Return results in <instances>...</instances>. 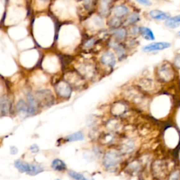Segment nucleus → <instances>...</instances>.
Returning a JSON list of instances; mask_svg holds the SVG:
<instances>
[{
	"instance_id": "f257e3e1",
	"label": "nucleus",
	"mask_w": 180,
	"mask_h": 180,
	"mask_svg": "<svg viewBox=\"0 0 180 180\" xmlns=\"http://www.w3.org/2000/svg\"><path fill=\"white\" fill-rule=\"evenodd\" d=\"M122 154L118 150L110 149L105 153L103 157L102 165L107 171L114 172L122 160Z\"/></svg>"
},
{
	"instance_id": "f03ea898",
	"label": "nucleus",
	"mask_w": 180,
	"mask_h": 180,
	"mask_svg": "<svg viewBox=\"0 0 180 180\" xmlns=\"http://www.w3.org/2000/svg\"><path fill=\"white\" fill-rule=\"evenodd\" d=\"M176 68L173 64L165 61L157 67L155 75L160 82L168 83L173 81L176 77Z\"/></svg>"
},
{
	"instance_id": "7ed1b4c3",
	"label": "nucleus",
	"mask_w": 180,
	"mask_h": 180,
	"mask_svg": "<svg viewBox=\"0 0 180 180\" xmlns=\"http://www.w3.org/2000/svg\"><path fill=\"white\" fill-rule=\"evenodd\" d=\"M14 166L20 173H25L32 176L37 175L44 171V168L41 165L28 163L21 160H16Z\"/></svg>"
},
{
	"instance_id": "20e7f679",
	"label": "nucleus",
	"mask_w": 180,
	"mask_h": 180,
	"mask_svg": "<svg viewBox=\"0 0 180 180\" xmlns=\"http://www.w3.org/2000/svg\"><path fill=\"white\" fill-rule=\"evenodd\" d=\"M168 165L163 160H155L151 164V173L158 179H163L168 175Z\"/></svg>"
},
{
	"instance_id": "39448f33",
	"label": "nucleus",
	"mask_w": 180,
	"mask_h": 180,
	"mask_svg": "<svg viewBox=\"0 0 180 180\" xmlns=\"http://www.w3.org/2000/svg\"><path fill=\"white\" fill-rule=\"evenodd\" d=\"M65 80L72 87L77 90L85 87V80L77 71H70L65 75Z\"/></svg>"
},
{
	"instance_id": "423d86ee",
	"label": "nucleus",
	"mask_w": 180,
	"mask_h": 180,
	"mask_svg": "<svg viewBox=\"0 0 180 180\" xmlns=\"http://www.w3.org/2000/svg\"><path fill=\"white\" fill-rule=\"evenodd\" d=\"M36 99L39 105L48 107L53 105L54 97L49 90H41L36 93Z\"/></svg>"
},
{
	"instance_id": "0eeeda50",
	"label": "nucleus",
	"mask_w": 180,
	"mask_h": 180,
	"mask_svg": "<svg viewBox=\"0 0 180 180\" xmlns=\"http://www.w3.org/2000/svg\"><path fill=\"white\" fill-rule=\"evenodd\" d=\"M123 96L128 101L136 105H141L144 100L141 92L134 87H130L125 90L123 92Z\"/></svg>"
},
{
	"instance_id": "6e6552de",
	"label": "nucleus",
	"mask_w": 180,
	"mask_h": 180,
	"mask_svg": "<svg viewBox=\"0 0 180 180\" xmlns=\"http://www.w3.org/2000/svg\"><path fill=\"white\" fill-rule=\"evenodd\" d=\"M76 69L77 71L85 79H92L96 74L95 67L89 61H83L82 63H80Z\"/></svg>"
},
{
	"instance_id": "1a4fd4ad",
	"label": "nucleus",
	"mask_w": 180,
	"mask_h": 180,
	"mask_svg": "<svg viewBox=\"0 0 180 180\" xmlns=\"http://www.w3.org/2000/svg\"><path fill=\"white\" fill-rule=\"evenodd\" d=\"M55 91L61 99H69L72 95V87L66 80H61L56 83Z\"/></svg>"
},
{
	"instance_id": "9d476101",
	"label": "nucleus",
	"mask_w": 180,
	"mask_h": 180,
	"mask_svg": "<svg viewBox=\"0 0 180 180\" xmlns=\"http://www.w3.org/2000/svg\"><path fill=\"white\" fill-rule=\"evenodd\" d=\"M172 44L168 42H153L142 47V51L146 53L159 52L171 47Z\"/></svg>"
},
{
	"instance_id": "9b49d317",
	"label": "nucleus",
	"mask_w": 180,
	"mask_h": 180,
	"mask_svg": "<svg viewBox=\"0 0 180 180\" xmlns=\"http://www.w3.org/2000/svg\"><path fill=\"white\" fill-rule=\"evenodd\" d=\"M139 87L143 92L149 94H154L159 90V86L153 80L144 78L140 80L139 82Z\"/></svg>"
},
{
	"instance_id": "f8f14e48",
	"label": "nucleus",
	"mask_w": 180,
	"mask_h": 180,
	"mask_svg": "<svg viewBox=\"0 0 180 180\" xmlns=\"http://www.w3.org/2000/svg\"><path fill=\"white\" fill-rule=\"evenodd\" d=\"M100 62L103 66L112 69L116 64V57L111 51H105L100 56Z\"/></svg>"
},
{
	"instance_id": "ddd939ff",
	"label": "nucleus",
	"mask_w": 180,
	"mask_h": 180,
	"mask_svg": "<svg viewBox=\"0 0 180 180\" xmlns=\"http://www.w3.org/2000/svg\"><path fill=\"white\" fill-rule=\"evenodd\" d=\"M135 147L136 144L134 139L127 137L120 141L119 151L123 154H129L134 151Z\"/></svg>"
},
{
	"instance_id": "4468645a",
	"label": "nucleus",
	"mask_w": 180,
	"mask_h": 180,
	"mask_svg": "<svg viewBox=\"0 0 180 180\" xmlns=\"http://www.w3.org/2000/svg\"><path fill=\"white\" fill-rule=\"evenodd\" d=\"M108 44L109 47L114 50L119 60H122L125 58L126 56L125 48L119 41L116 39H111L110 40Z\"/></svg>"
},
{
	"instance_id": "2eb2a0df",
	"label": "nucleus",
	"mask_w": 180,
	"mask_h": 180,
	"mask_svg": "<svg viewBox=\"0 0 180 180\" xmlns=\"http://www.w3.org/2000/svg\"><path fill=\"white\" fill-rule=\"evenodd\" d=\"M111 13L114 17L121 19L130 14V9L125 4H118L113 7Z\"/></svg>"
},
{
	"instance_id": "dca6fc26",
	"label": "nucleus",
	"mask_w": 180,
	"mask_h": 180,
	"mask_svg": "<svg viewBox=\"0 0 180 180\" xmlns=\"http://www.w3.org/2000/svg\"><path fill=\"white\" fill-rule=\"evenodd\" d=\"M99 141L102 145L105 146H109L112 145L117 141V136L115 133L108 132H104L101 134L99 137Z\"/></svg>"
},
{
	"instance_id": "f3484780",
	"label": "nucleus",
	"mask_w": 180,
	"mask_h": 180,
	"mask_svg": "<svg viewBox=\"0 0 180 180\" xmlns=\"http://www.w3.org/2000/svg\"><path fill=\"white\" fill-rule=\"evenodd\" d=\"M128 111V107L125 104L118 101L113 104L111 108V113L114 116H122L125 115Z\"/></svg>"
},
{
	"instance_id": "a211bd4d",
	"label": "nucleus",
	"mask_w": 180,
	"mask_h": 180,
	"mask_svg": "<svg viewBox=\"0 0 180 180\" xmlns=\"http://www.w3.org/2000/svg\"><path fill=\"white\" fill-rule=\"evenodd\" d=\"M149 15L151 19L159 21H165L171 16L170 13L163 12V11H161L159 9L151 10L149 12Z\"/></svg>"
},
{
	"instance_id": "6ab92c4d",
	"label": "nucleus",
	"mask_w": 180,
	"mask_h": 180,
	"mask_svg": "<svg viewBox=\"0 0 180 180\" xmlns=\"http://www.w3.org/2000/svg\"><path fill=\"white\" fill-rule=\"evenodd\" d=\"M27 101H28V109H29V114L30 115H33L35 114V113L37 111V99L35 98L33 94L31 92H27L26 95Z\"/></svg>"
},
{
	"instance_id": "aec40b11",
	"label": "nucleus",
	"mask_w": 180,
	"mask_h": 180,
	"mask_svg": "<svg viewBox=\"0 0 180 180\" xmlns=\"http://www.w3.org/2000/svg\"><path fill=\"white\" fill-rule=\"evenodd\" d=\"M139 35L147 41H154L155 37L151 28L146 26L139 27Z\"/></svg>"
},
{
	"instance_id": "412c9836",
	"label": "nucleus",
	"mask_w": 180,
	"mask_h": 180,
	"mask_svg": "<svg viewBox=\"0 0 180 180\" xmlns=\"http://www.w3.org/2000/svg\"><path fill=\"white\" fill-rule=\"evenodd\" d=\"M164 25L169 29L174 30L178 28L180 26V14L170 16L164 22Z\"/></svg>"
},
{
	"instance_id": "4be33fe9",
	"label": "nucleus",
	"mask_w": 180,
	"mask_h": 180,
	"mask_svg": "<svg viewBox=\"0 0 180 180\" xmlns=\"http://www.w3.org/2000/svg\"><path fill=\"white\" fill-rule=\"evenodd\" d=\"M0 106H1V115L2 116L7 115L10 112L11 102L9 98L7 95H4L1 97V102H0Z\"/></svg>"
},
{
	"instance_id": "5701e85b",
	"label": "nucleus",
	"mask_w": 180,
	"mask_h": 180,
	"mask_svg": "<svg viewBox=\"0 0 180 180\" xmlns=\"http://www.w3.org/2000/svg\"><path fill=\"white\" fill-rule=\"evenodd\" d=\"M106 129L109 132H111L116 133L118 132L120 130L122 129V125L121 122H120V120L117 119H110L108 120V122H106Z\"/></svg>"
},
{
	"instance_id": "b1692460",
	"label": "nucleus",
	"mask_w": 180,
	"mask_h": 180,
	"mask_svg": "<svg viewBox=\"0 0 180 180\" xmlns=\"http://www.w3.org/2000/svg\"><path fill=\"white\" fill-rule=\"evenodd\" d=\"M112 36L114 37L115 39L118 41L121 42L125 40L127 36V30L122 28H114L112 30Z\"/></svg>"
},
{
	"instance_id": "393cba45",
	"label": "nucleus",
	"mask_w": 180,
	"mask_h": 180,
	"mask_svg": "<svg viewBox=\"0 0 180 180\" xmlns=\"http://www.w3.org/2000/svg\"><path fill=\"white\" fill-rule=\"evenodd\" d=\"M51 167L53 170L57 172H64L67 170L66 163L59 158H56V159L52 160Z\"/></svg>"
},
{
	"instance_id": "a878e982",
	"label": "nucleus",
	"mask_w": 180,
	"mask_h": 180,
	"mask_svg": "<svg viewBox=\"0 0 180 180\" xmlns=\"http://www.w3.org/2000/svg\"><path fill=\"white\" fill-rule=\"evenodd\" d=\"M16 111L21 115H26L29 114L28 104L23 99H20L16 104Z\"/></svg>"
},
{
	"instance_id": "bb28decb",
	"label": "nucleus",
	"mask_w": 180,
	"mask_h": 180,
	"mask_svg": "<svg viewBox=\"0 0 180 180\" xmlns=\"http://www.w3.org/2000/svg\"><path fill=\"white\" fill-rule=\"evenodd\" d=\"M112 2L113 0H100L99 12H100L101 15L106 16L108 14Z\"/></svg>"
},
{
	"instance_id": "cd10ccee",
	"label": "nucleus",
	"mask_w": 180,
	"mask_h": 180,
	"mask_svg": "<svg viewBox=\"0 0 180 180\" xmlns=\"http://www.w3.org/2000/svg\"><path fill=\"white\" fill-rule=\"evenodd\" d=\"M85 136L83 134L82 132L79 131L76 132L72 133L71 134H69L65 137V140L68 142L72 141H82L84 140Z\"/></svg>"
},
{
	"instance_id": "c85d7f7f",
	"label": "nucleus",
	"mask_w": 180,
	"mask_h": 180,
	"mask_svg": "<svg viewBox=\"0 0 180 180\" xmlns=\"http://www.w3.org/2000/svg\"><path fill=\"white\" fill-rule=\"evenodd\" d=\"M141 19L140 15L137 12L132 13L127 17L125 20V23L128 25H134L136 23H137Z\"/></svg>"
},
{
	"instance_id": "c756f323",
	"label": "nucleus",
	"mask_w": 180,
	"mask_h": 180,
	"mask_svg": "<svg viewBox=\"0 0 180 180\" xmlns=\"http://www.w3.org/2000/svg\"><path fill=\"white\" fill-rule=\"evenodd\" d=\"M127 170L130 173H137L141 170V164L138 161H134L127 166Z\"/></svg>"
},
{
	"instance_id": "7c9ffc66",
	"label": "nucleus",
	"mask_w": 180,
	"mask_h": 180,
	"mask_svg": "<svg viewBox=\"0 0 180 180\" xmlns=\"http://www.w3.org/2000/svg\"><path fill=\"white\" fill-rule=\"evenodd\" d=\"M108 25L113 29L118 28H120V25H122V23L121 21H120V18L113 16L110 18L108 21Z\"/></svg>"
},
{
	"instance_id": "2f4dec72",
	"label": "nucleus",
	"mask_w": 180,
	"mask_h": 180,
	"mask_svg": "<svg viewBox=\"0 0 180 180\" xmlns=\"http://www.w3.org/2000/svg\"><path fill=\"white\" fill-rule=\"evenodd\" d=\"M68 174L70 177H71L75 180H93V179H88L83 175L82 174L77 173V172L73 171V170H69Z\"/></svg>"
},
{
	"instance_id": "473e14b6",
	"label": "nucleus",
	"mask_w": 180,
	"mask_h": 180,
	"mask_svg": "<svg viewBox=\"0 0 180 180\" xmlns=\"http://www.w3.org/2000/svg\"><path fill=\"white\" fill-rule=\"evenodd\" d=\"M96 43V39L92 37V38H90L86 40L84 42V44H83V47L85 49H91L92 47L95 46Z\"/></svg>"
},
{
	"instance_id": "72a5a7b5",
	"label": "nucleus",
	"mask_w": 180,
	"mask_h": 180,
	"mask_svg": "<svg viewBox=\"0 0 180 180\" xmlns=\"http://www.w3.org/2000/svg\"><path fill=\"white\" fill-rule=\"evenodd\" d=\"M83 2V4L86 9L90 10L94 7V4H95V0H82Z\"/></svg>"
},
{
	"instance_id": "f704fd0d",
	"label": "nucleus",
	"mask_w": 180,
	"mask_h": 180,
	"mask_svg": "<svg viewBox=\"0 0 180 180\" xmlns=\"http://www.w3.org/2000/svg\"><path fill=\"white\" fill-rule=\"evenodd\" d=\"M173 64L177 70H179L180 71V53H177V54L174 56Z\"/></svg>"
},
{
	"instance_id": "c9c22d12",
	"label": "nucleus",
	"mask_w": 180,
	"mask_h": 180,
	"mask_svg": "<svg viewBox=\"0 0 180 180\" xmlns=\"http://www.w3.org/2000/svg\"><path fill=\"white\" fill-rule=\"evenodd\" d=\"M130 33L132 36H136L139 35V27L136 25H132V28L130 29Z\"/></svg>"
},
{
	"instance_id": "e433bc0d",
	"label": "nucleus",
	"mask_w": 180,
	"mask_h": 180,
	"mask_svg": "<svg viewBox=\"0 0 180 180\" xmlns=\"http://www.w3.org/2000/svg\"><path fill=\"white\" fill-rule=\"evenodd\" d=\"M169 180H180V170H175L170 174Z\"/></svg>"
},
{
	"instance_id": "4c0bfd02",
	"label": "nucleus",
	"mask_w": 180,
	"mask_h": 180,
	"mask_svg": "<svg viewBox=\"0 0 180 180\" xmlns=\"http://www.w3.org/2000/svg\"><path fill=\"white\" fill-rule=\"evenodd\" d=\"M136 1L145 7H150L152 4V2L150 0H136Z\"/></svg>"
},
{
	"instance_id": "58836bf2",
	"label": "nucleus",
	"mask_w": 180,
	"mask_h": 180,
	"mask_svg": "<svg viewBox=\"0 0 180 180\" xmlns=\"http://www.w3.org/2000/svg\"><path fill=\"white\" fill-rule=\"evenodd\" d=\"M30 151L33 153V154H36V153H38L39 151V148L37 144H33L30 147Z\"/></svg>"
},
{
	"instance_id": "ea45409f",
	"label": "nucleus",
	"mask_w": 180,
	"mask_h": 180,
	"mask_svg": "<svg viewBox=\"0 0 180 180\" xmlns=\"http://www.w3.org/2000/svg\"><path fill=\"white\" fill-rule=\"evenodd\" d=\"M18 153V149L15 146H12L11 148V154L12 155H16Z\"/></svg>"
},
{
	"instance_id": "a19ab883",
	"label": "nucleus",
	"mask_w": 180,
	"mask_h": 180,
	"mask_svg": "<svg viewBox=\"0 0 180 180\" xmlns=\"http://www.w3.org/2000/svg\"><path fill=\"white\" fill-rule=\"evenodd\" d=\"M38 1L39 2H41V3H47V2H49L50 0H38Z\"/></svg>"
},
{
	"instance_id": "79ce46f5",
	"label": "nucleus",
	"mask_w": 180,
	"mask_h": 180,
	"mask_svg": "<svg viewBox=\"0 0 180 180\" xmlns=\"http://www.w3.org/2000/svg\"><path fill=\"white\" fill-rule=\"evenodd\" d=\"M177 36L180 37V30L177 32Z\"/></svg>"
},
{
	"instance_id": "37998d69",
	"label": "nucleus",
	"mask_w": 180,
	"mask_h": 180,
	"mask_svg": "<svg viewBox=\"0 0 180 180\" xmlns=\"http://www.w3.org/2000/svg\"><path fill=\"white\" fill-rule=\"evenodd\" d=\"M56 180H61V179H56Z\"/></svg>"
}]
</instances>
